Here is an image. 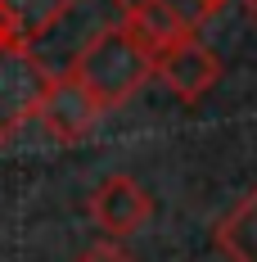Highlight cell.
<instances>
[{
  "instance_id": "6da1fadb",
  "label": "cell",
  "mask_w": 257,
  "mask_h": 262,
  "mask_svg": "<svg viewBox=\"0 0 257 262\" xmlns=\"http://www.w3.org/2000/svg\"><path fill=\"white\" fill-rule=\"evenodd\" d=\"M73 73H77V77L90 86V95L108 108V104L127 100L131 91H140L145 81L154 77V59L140 50L122 27H104L100 36L81 50Z\"/></svg>"
},
{
  "instance_id": "7a4b0ae2",
  "label": "cell",
  "mask_w": 257,
  "mask_h": 262,
  "mask_svg": "<svg viewBox=\"0 0 257 262\" xmlns=\"http://www.w3.org/2000/svg\"><path fill=\"white\" fill-rule=\"evenodd\" d=\"M45 86H50V73L36 63V54L18 36H5L0 41V136L18 131L36 113Z\"/></svg>"
},
{
  "instance_id": "3957f363",
  "label": "cell",
  "mask_w": 257,
  "mask_h": 262,
  "mask_svg": "<svg viewBox=\"0 0 257 262\" xmlns=\"http://www.w3.org/2000/svg\"><path fill=\"white\" fill-rule=\"evenodd\" d=\"M100 113H104V104L90 95V86L77 73H68V77H50V86H45V95H41L32 118H41L54 140H81L95 127Z\"/></svg>"
},
{
  "instance_id": "277c9868",
  "label": "cell",
  "mask_w": 257,
  "mask_h": 262,
  "mask_svg": "<svg viewBox=\"0 0 257 262\" xmlns=\"http://www.w3.org/2000/svg\"><path fill=\"white\" fill-rule=\"evenodd\" d=\"M154 77H162L185 104H194V100H203L207 91H212V81L221 77V63H217V54L207 50V46H199L194 32H190V36H180L176 46H167V50L154 59Z\"/></svg>"
},
{
  "instance_id": "5b68a950",
  "label": "cell",
  "mask_w": 257,
  "mask_h": 262,
  "mask_svg": "<svg viewBox=\"0 0 257 262\" xmlns=\"http://www.w3.org/2000/svg\"><path fill=\"white\" fill-rule=\"evenodd\" d=\"M122 32H127L149 59H158L167 46H176L180 36H190V14L176 9L172 0H127Z\"/></svg>"
},
{
  "instance_id": "8992f818",
  "label": "cell",
  "mask_w": 257,
  "mask_h": 262,
  "mask_svg": "<svg viewBox=\"0 0 257 262\" xmlns=\"http://www.w3.org/2000/svg\"><path fill=\"white\" fill-rule=\"evenodd\" d=\"M149 212H154L149 194L131 181V177H108L90 194V217L100 222L104 235H131V231H140L149 222Z\"/></svg>"
},
{
  "instance_id": "52a82bcc",
  "label": "cell",
  "mask_w": 257,
  "mask_h": 262,
  "mask_svg": "<svg viewBox=\"0 0 257 262\" xmlns=\"http://www.w3.org/2000/svg\"><path fill=\"white\" fill-rule=\"evenodd\" d=\"M217 244H221V253L230 262H257V194H248L217 226Z\"/></svg>"
},
{
  "instance_id": "ba28073f",
  "label": "cell",
  "mask_w": 257,
  "mask_h": 262,
  "mask_svg": "<svg viewBox=\"0 0 257 262\" xmlns=\"http://www.w3.org/2000/svg\"><path fill=\"white\" fill-rule=\"evenodd\" d=\"M73 0H0V14H5V27H9V36H36V32H45V27L68 9Z\"/></svg>"
},
{
  "instance_id": "9c48e42d",
  "label": "cell",
  "mask_w": 257,
  "mask_h": 262,
  "mask_svg": "<svg viewBox=\"0 0 257 262\" xmlns=\"http://www.w3.org/2000/svg\"><path fill=\"white\" fill-rule=\"evenodd\" d=\"M81 262H131V258L118 249V244H95V249H90Z\"/></svg>"
},
{
  "instance_id": "30bf717a",
  "label": "cell",
  "mask_w": 257,
  "mask_h": 262,
  "mask_svg": "<svg viewBox=\"0 0 257 262\" xmlns=\"http://www.w3.org/2000/svg\"><path fill=\"white\" fill-rule=\"evenodd\" d=\"M221 5H226V0H190V9H194L199 18H203V14H217Z\"/></svg>"
},
{
  "instance_id": "8fae6325",
  "label": "cell",
  "mask_w": 257,
  "mask_h": 262,
  "mask_svg": "<svg viewBox=\"0 0 257 262\" xmlns=\"http://www.w3.org/2000/svg\"><path fill=\"white\" fill-rule=\"evenodd\" d=\"M248 14H253V23H257V0H248Z\"/></svg>"
}]
</instances>
